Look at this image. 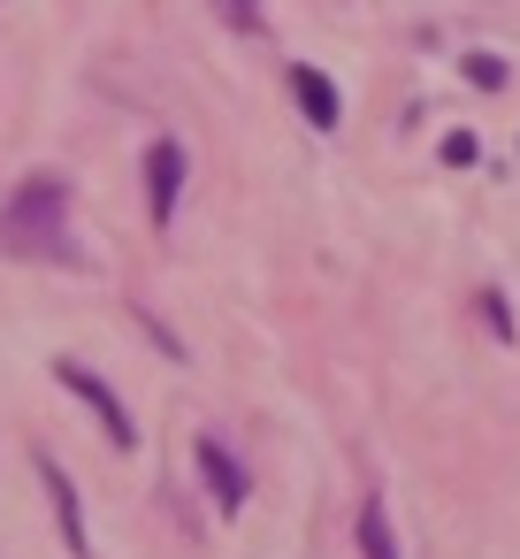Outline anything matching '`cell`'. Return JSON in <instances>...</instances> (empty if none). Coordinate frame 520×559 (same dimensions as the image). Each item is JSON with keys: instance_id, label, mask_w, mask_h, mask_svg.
<instances>
[{"instance_id": "obj_1", "label": "cell", "mask_w": 520, "mask_h": 559, "mask_svg": "<svg viewBox=\"0 0 520 559\" xmlns=\"http://www.w3.org/2000/svg\"><path fill=\"white\" fill-rule=\"evenodd\" d=\"M0 253L70 261V177L62 169H32L9 200H0Z\"/></svg>"}, {"instance_id": "obj_2", "label": "cell", "mask_w": 520, "mask_h": 559, "mask_svg": "<svg viewBox=\"0 0 520 559\" xmlns=\"http://www.w3.org/2000/svg\"><path fill=\"white\" fill-rule=\"evenodd\" d=\"M55 383H62V391H77V399L93 406V421L108 429V444H116V452H131V444H138V421H131V406H123V399L108 391V376H93L77 353H62V360H55Z\"/></svg>"}, {"instance_id": "obj_3", "label": "cell", "mask_w": 520, "mask_h": 559, "mask_svg": "<svg viewBox=\"0 0 520 559\" xmlns=\"http://www.w3.org/2000/svg\"><path fill=\"white\" fill-rule=\"evenodd\" d=\"M177 192H184V146H177V139H154V146H146V223H154V230H169Z\"/></svg>"}, {"instance_id": "obj_4", "label": "cell", "mask_w": 520, "mask_h": 559, "mask_svg": "<svg viewBox=\"0 0 520 559\" xmlns=\"http://www.w3.org/2000/svg\"><path fill=\"white\" fill-rule=\"evenodd\" d=\"M39 483H47V498H55V521H62V544H70V559H93V528H85L77 483L62 475V460H55V452H39Z\"/></svg>"}, {"instance_id": "obj_5", "label": "cell", "mask_w": 520, "mask_h": 559, "mask_svg": "<svg viewBox=\"0 0 520 559\" xmlns=\"http://www.w3.org/2000/svg\"><path fill=\"white\" fill-rule=\"evenodd\" d=\"M192 460H199V475H207L215 513H238V506H245V467L230 460V444H222V437H199V444H192Z\"/></svg>"}, {"instance_id": "obj_6", "label": "cell", "mask_w": 520, "mask_h": 559, "mask_svg": "<svg viewBox=\"0 0 520 559\" xmlns=\"http://www.w3.org/2000/svg\"><path fill=\"white\" fill-rule=\"evenodd\" d=\"M291 93H299V108H306L314 131H337V123H344V100H337V85H329L314 62H291Z\"/></svg>"}, {"instance_id": "obj_7", "label": "cell", "mask_w": 520, "mask_h": 559, "mask_svg": "<svg viewBox=\"0 0 520 559\" xmlns=\"http://www.w3.org/2000/svg\"><path fill=\"white\" fill-rule=\"evenodd\" d=\"M352 536H360V559H398V536H390V506H383V490H367Z\"/></svg>"}, {"instance_id": "obj_8", "label": "cell", "mask_w": 520, "mask_h": 559, "mask_svg": "<svg viewBox=\"0 0 520 559\" xmlns=\"http://www.w3.org/2000/svg\"><path fill=\"white\" fill-rule=\"evenodd\" d=\"M215 16H222L230 32H245V39L268 32V9H261V0H215Z\"/></svg>"}, {"instance_id": "obj_9", "label": "cell", "mask_w": 520, "mask_h": 559, "mask_svg": "<svg viewBox=\"0 0 520 559\" xmlns=\"http://www.w3.org/2000/svg\"><path fill=\"white\" fill-rule=\"evenodd\" d=\"M482 322H489V337H505V345H512V337H520V330H512V299H505V292H497V284H489V292H482Z\"/></svg>"}, {"instance_id": "obj_10", "label": "cell", "mask_w": 520, "mask_h": 559, "mask_svg": "<svg viewBox=\"0 0 520 559\" xmlns=\"http://www.w3.org/2000/svg\"><path fill=\"white\" fill-rule=\"evenodd\" d=\"M467 78H474V85H505V62H497V55H467Z\"/></svg>"}, {"instance_id": "obj_11", "label": "cell", "mask_w": 520, "mask_h": 559, "mask_svg": "<svg viewBox=\"0 0 520 559\" xmlns=\"http://www.w3.org/2000/svg\"><path fill=\"white\" fill-rule=\"evenodd\" d=\"M444 162H451V169H467V162H474V139H467V131H451V139H444Z\"/></svg>"}]
</instances>
